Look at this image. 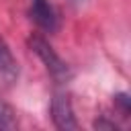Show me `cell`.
Returning a JSON list of instances; mask_svg holds the SVG:
<instances>
[{
	"label": "cell",
	"instance_id": "obj_1",
	"mask_svg": "<svg viewBox=\"0 0 131 131\" xmlns=\"http://www.w3.org/2000/svg\"><path fill=\"white\" fill-rule=\"evenodd\" d=\"M31 51L41 59V63L45 66V70L49 72V76L55 80V82H68L72 78V70L70 66L55 53V49L49 45V41H45L41 35H31L27 39Z\"/></svg>",
	"mask_w": 131,
	"mask_h": 131
},
{
	"label": "cell",
	"instance_id": "obj_2",
	"mask_svg": "<svg viewBox=\"0 0 131 131\" xmlns=\"http://www.w3.org/2000/svg\"><path fill=\"white\" fill-rule=\"evenodd\" d=\"M51 119L57 129H78V121L74 117V108L70 96L66 92H55L51 98Z\"/></svg>",
	"mask_w": 131,
	"mask_h": 131
},
{
	"label": "cell",
	"instance_id": "obj_3",
	"mask_svg": "<svg viewBox=\"0 0 131 131\" xmlns=\"http://www.w3.org/2000/svg\"><path fill=\"white\" fill-rule=\"evenodd\" d=\"M31 18L35 20L37 27H41L47 33H53L57 27L55 12L47 0H31Z\"/></svg>",
	"mask_w": 131,
	"mask_h": 131
},
{
	"label": "cell",
	"instance_id": "obj_4",
	"mask_svg": "<svg viewBox=\"0 0 131 131\" xmlns=\"http://www.w3.org/2000/svg\"><path fill=\"white\" fill-rule=\"evenodd\" d=\"M0 76L6 82H14L18 78V63L2 35H0Z\"/></svg>",
	"mask_w": 131,
	"mask_h": 131
},
{
	"label": "cell",
	"instance_id": "obj_5",
	"mask_svg": "<svg viewBox=\"0 0 131 131\" xmlns=\"http://www.w3.org/2000/svg\"><path fill=\"white\" fill-rule=\"evenodd\" d=\"M12 127H16L14 111L0 98V129H12Z\"/></svg>",
	"mask_w": 131,
	"mask_h": 131
},
{
	"label": "cell",
	"instance_id": "obj_6",
	"mask_svg": "<svg viewBox=\"0 0 131 131\" xmlns=\"http://www.w3.org/2000/svg\"><path fill=\"white\" fill-rule=\"evenodd\" d=\"M76 2H82V0H76Z\"/></svg>",
	"mask_w": 131,
	"mask_h": 131
}]
</instances>
